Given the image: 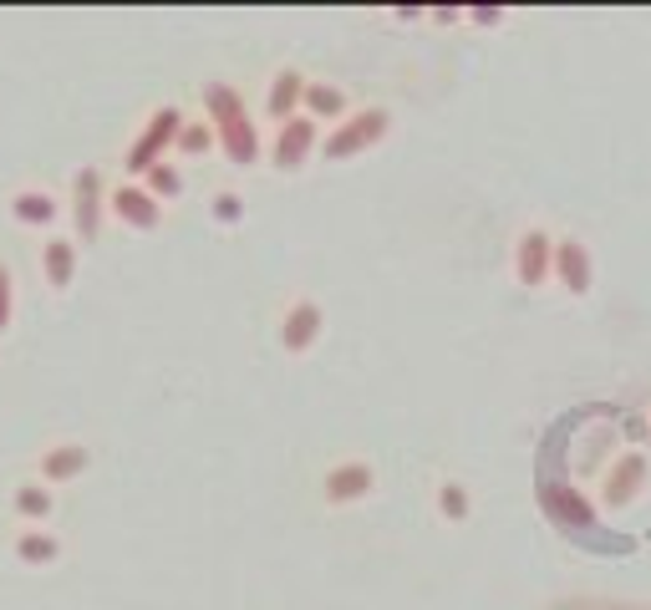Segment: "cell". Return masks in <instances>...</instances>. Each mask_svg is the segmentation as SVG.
Masks as SVG:
<instances>
[{
	"instance_id": "12",
	"label": "cell",
	"mask_w": 651,
	"mask_h": 610,
	"mask_svg": "<svg viewBox=\"0 0 651 610\" xmlns=\"http://www.w3.org/2000/svg\"><path fill=\"white\" fill-rule=\"evenodd\" d=\"M377 474H371V463H336L331 474H326V504H356V499H367Z\"/></svg>"
},
{
	"instance_id": "13",
	"label": "cell",
	"mask_w": 651,
	"mask_h": 610,
	"mask_svg": "<svg viewBox=\"0 0 651 610\" xmlns=\"http://www.w3.org/2000/svg\"><path fill=\"white\" fill-rule=\"evenodd\" d=\"M87 463H92V453L82 443L46 447V453H42V483H46V489H51V483H72V478L87 474Z\"/></svg>"
},
{
	"instance_id": "1",
	"label": "cell",
	"mask_w": 651,
	"mask_h": 610,
	"mask_svg": "<svg viewBox=\"0 0 651 610\" xmlns=\"http://www.w3.org/2000/svg\"><path fill=\"white\" fill-rule=\"evenodd\" d=\"M204 112H209V128H214V143H220V153L229 164H239V168L260 164V128H255L250 107H245V97L229 82H209Z\"/></svg>"
},
{
	"instance_id": "3",
	"label": "cell",
	"mask_w": 651,
	"mask_h": 610,
	"mask_svg": "<svg viewBox=\"0 0 651 610\" xmlns=\"http://www.w3.org/2000/svg\"><path fill=\"white\" fill-rule=\"evenodd\" d=\"M178 128H184V112H178V107H158V112L143 122V133L133 137V148L122 158L128 179H149V168H158L163 153L178 143Z\"/></svg>"
},
{
	"instance_id": "16",
	"label": "cell",
	"mask_w": 651,
	"mask_h": 610,
	"mask_svg": "<svg viewBox=\"0 0 651 610\" xmlns=\"http://www.w3.org/2000/svg\"><path fill=\"white\" fill-rule=\"evenodd\" d=\"M42 270H46V285L51 290H67V285L76 280V244L72 239H61V235H51L42 244Z\"/></svg>"
},
{
	"instance_id": "17",
	"label": "cell",
	"mask_w": 651,
	"mask_h": 610,
	"mask_svg": "<svg viewBox=\"0 0 651 610\" xmlns=\"http://www.w3.org/2000/svg\"><path fill=\"white\" fill-rule=\"evenodd\" d=\"M11 214L15 224H31V229H46V224L61 219V204L46 189H21V194L11 199Z\"/></svg>"
},
{
	"instance_id": "22",
	"label": "cell",
	"mask_w": 651,
	"mask_h": 610,
	"mask_svg": "<svg viewBox=\"0 0 651 610\" xmlns=\"http://www.w3.org/2000/svg\"><path fill=\"white\" fill-rule=\"evenodd\" d=\"M174 148L184 153V158H199V153L214 148V128H209V122H184V128H178Z\"/></svg>"
},
{
	"instance_id": "10",
	"label": "cell",
	"mask_w": 651,
	"mask_h": 610,
	"mask_svg": "<svg viewBox=\"0 0 651 610\" xmlns=\"http://www.w3.org/2000/svg\"><path fill=\"white\" fill-rule=\"evenodd\" d=\"M555 280L570 290V296H585L595 280V265H591V250L580 239H555Z\"/></svg>"
},
{
	"instance_id": "15",
	"label": "cell",
	"mask_w": 651,
	"mask_h": 610,
	"mask_svg": "<svg viewBox=\"0 0 651 610\" xmlns=\"http://www.w3.org/2000/svg\"><path fill=\"white\" fill-rule=\"evenodd\" d=\"M300 107H306V118H311V122H346V118H352L346 92L331 87V82H306V97H300Z\"/></svg>"
},
{
	"instance_id": "25",
	"label": "cell",
	"mask_w": 651,
	"mask_h": 610,
	"mask_svg": "<svg viewBox=\"0 0 651 610\" xmlns=\"http://www.w3.org/2000/svg\"><path fill=\"white\" fill-rule=\"evenodd\" d=\"M474 21H478V26H499L504 11H474Z\"/></svg>"
},
{
	"instance_id": "2",
	"label": "cell",
	"mask_w": 651,
	"mask_h": 610,
	"mask_svg": "<svg viewBox=\"0 0 651 610\" xmlns=\"http://www.w3.org/2000/svg\"><path fill=\"white\" fill-rule=\"evenodd\" d=\"M387 133H392L387 107H362V112H352L346 122H336V128H331V137L321 143V153L331 158V164H346V158H356V153L377 148Z\"/></svg>"
},
{
	"instance_id": "21",
	"label": "cell",
	"mask_w": 651,
	"mask_h": 610,
	"mask_svg": "<svg viewBox=\"0 0 651 610\" xmlns=\"http://www.w3.org/2000/svg\"><path fill=\"white\" fill-rule=\"evenodd\" d=\"M143 189H149V194L158 199V204H163V199H178V194H184V174H178V168L168 164V158H163L158 168H149V179H143Z\"/></svg>"
},
{
	"instance_id": "11",
	"label": "cell",
	"mask_w": 651,
	"mask_h": 610,
	"mask_svg": "<svg viewBox=\"0 0 651 610\" xmlns=\"http://www.w3.org/2000/svg\"><path fill=\"white\" fill-rule=\"evenodd\" d=\"M316 336H321V306H316V300H296L281 321V346L291 357H300V351L316 346Z\"/></svg>"
},
{
	"instance_id": "9",
	"label": "cell",
	"mask_w": 651,
	"mask_h": 610,
	"mask_svg": "<svg viewBox=\"0 0 651 610\" xmlns=\"http://www.w3.org/2000/svg\"><path fill=\"white\" fill-rule=\"evenodd\" d=\"M540 504H545V514L555 524H565V529H595V509L585 504L570 483H545V489H540Z\"/></svg>"
},
{
	"instance_id": "5",
	"label": "cell",
	"mask_w": 651,
	"mask_h": 610,
	"mask_svg": "<svg viewBox=\"0 0 651 610\" xmlns=\"http://www.w3.org/2000/svg\"><path fill=\"white\" fill-rule=\"evenodd\" d=\"M316 143H321L316 122L306 118V112H296L291 122H281V133H275V143H270V164L285 168V174H296L300 164H311Z\"/></svg>"
},
{
	"instance_id": "24",
	"label": "cell",
	"mask_w": 651,
	"mask_h": 610,
	"mask_svg": "<svg viewBox=\"0 0 651 610\" xmlns=\"http://www.w3.org/2000/svg\"><path fill=\"white\" fill-rule=\"evenodd\" d=\"M11 311H15V285H11V270L0 265V331L11 326Z\"/></svg>"
},
{
	"instance_id": "23",
	"label": "cell",
	"mask_w": 651,
	"mask_h": 610,
	"mask_svg": "<svg viewBox=\"0 0 651 610\" xmlns=\"http://www.w3.org/2000/svg\"><path fill=\"white\" fill-rule=\"evenodd\" d=\"M214 219H220V224H239V219H245V199L229 194V189L214 194Z\"/></svg>"
},
{
	"instance_id": "20",
	"label": "cell",
	"mask_w": 651,
	"mask_h": 610,
	"mask_svg": "<svg viewBox=\"0 0 651 610\" xmlns=\"http://www.w3.org/2000/svg\"><path fill=\"white\" fill-rule=\"evenodd\" d=\"M438 514H443L448 524L469 519V514H474V499H469V489H463V483H453V478H448V483H438Z\"/></svg>"
},
{
	"instance_id": "18",
	"label": "cell",
	"mask_w": 651,
	"mask_h": 610,
	"mask_svg": "<svg viewBox=\"0 0 651 610\" xmlns=\"http://www.w3.org/2000/svg\"><path fill=\"white\" fill-rule=\"evenodd\" d=\"M15 560L31 565V570L57 565V560H61V539L46 535V529H21V535H15Z\"/></svg>"
},
{
	"instance_id": "8",
	"label": "cell",
	"mask_w": 651,
	"mask_h": 610,
	"mask_svg": "<svg viewBox=\"0 0 651 610\" xmlns=\"http://www.w3.org/2000/svg\"><path fill=\"white\" fill-rule=\"evenodd\" d=\"M641 483H647V453H622V458L611 463L606 483H601V504H611V509L631 504L641 493Z\"/></svg>"
},
{
	"instance_id": "19",
	"label": "cell",
	"mask_w": 651,
	"mask_h": 610,
	"mask_svg": "<svg viewBox=\"0 0 651 610\" xmlns=\"http://www.w3.org/2000/svg\"><path fill=\"white\" fill-rule=\"evenodd\" d=\"M11 504H15V514H21V519L42 524V519H51V509H57V499H51V489H46L42 478H36V483H21V489L11 493Z\"/></svg>"
},
{
	"instance_id": "6",
	"label": "cell",
	"mask_w": 651,
	"mask_h": 610,
	"mask_svg": "<svg viewBox=\"0 0 651 610\" xmlns=\"http://www.w3.org/2000/svg\"><path fill=\"white\" fill-rule=\"evenodd\" d=\"M514 275H519V285H530V290H540V285L555 275V239H549L545 229H524V235H519Z\"/></svg>"
},
{
	"instance_id": "7",
	"label": "cell",
	"mask_w": 651,
	"mask_h": 610,
	"mask_svg": "<svg viewBox=\"0 0 651 610\" xmlns=\"http://www.w3.org/2000/svg\"><path fill=\"white\" fill-rule=\"evenodd\" d=\"M107 208H113V219H122L128 229H158V219H163V204L143 183H118V189L107 194Z\"/></svg>"
},
{
	"instance_id": "4",
	"label": "cell",
	"mask_w": 651,
	"mask_h": 610,
	"mask_svg": "<svg viewBox=\"0 0 651 610\" xmlns=\"http://www.w3.org/2000/svg\"><path fill=\"white\" fill-rule=\"evenodd\" d=\"M103 214H107V189H103V174L97 168H82L72 179V229L82 244L103 235Z\"/></svg>"
},
{
	"instance_id": "26",
	"label": "cell",
	"mask_w": 651,
	"mask_h": 610,
	"mask_svg": "<svg viewBox=\"0 0 651 610\" xmlns=\"http://www.w3.org/2000/svg\"><path fill=\"white\" fill-rule=\"evenodd\" d=\"M647 438H651V422H647Z\"/></svg>"
},
{
	"instance_id": "14",
	"label": "cell",
	"mask_w": 651,
	"mask_h": 610,
	"mask_svg": "<svg viewBox=\"0 0 651 610\" xmlns=\"http://www.w3.org/2000/svg\"><path fill=\"white\" fill-rule=\"evenodd\" d=\"M300 97H306V76L296 72V67H281V72L270 76V92H265V112L275 122H291L296 118Z\"/></svg>"
}]
</instances>
